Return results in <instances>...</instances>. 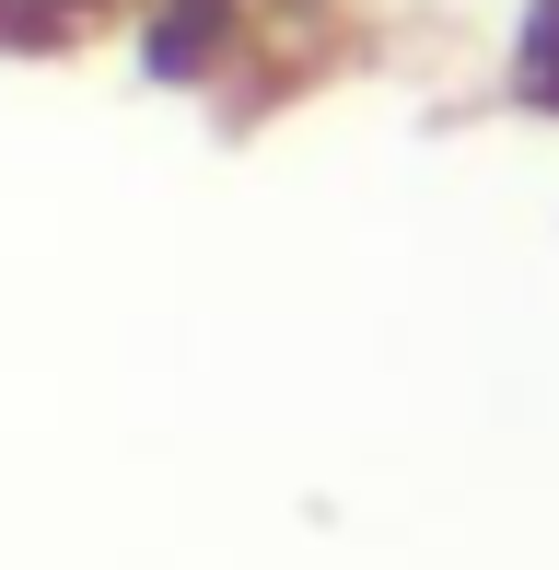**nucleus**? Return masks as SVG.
<instances>
[{
  "instance_id": "1",
  "label": "nucleus",
  "mask_w": 559,
  "mask_h": 570,
  "mask_svg": "<svg viewBox=\"0 0 559 570\" xmlns=\"http://www.w3.org/2000/svg\"><path fill=\"white\" fill-rule=\"evenodd\" d=\"M222 47H234V0H164L140 59H151V82H198V70H222Z\"/></svg>"
},
{
  "instance_id": "2",
  "label": "nucleus",
  "mask_w": 559,
  "mask_h": 570,
  "mask_svg": "<svg viewBox=\"0 0 559 570\" xmlns=\"http://www.w3.org/2000/svg\"><path fill=\"white\" fill-rule=\"evenodd\" d=\"M513 94H524L537 117H559V0L524 12V36H513Z\"/></svg>"
},
{
  "instance_id": "3",
  "label": "nucleus",
  "mask_w": 559,
  "mask_h": 570,
  "mask_svg": "<svg viewBox=\"0 0 559 570\" xmlns=\"http://www.w3.org/2000/svg\"><path fill=\"white\" fill-rule=\"evenodd\" d=\"M94 12H117V0H0V47H70Z\"/></svg>"
}]
</instances>
